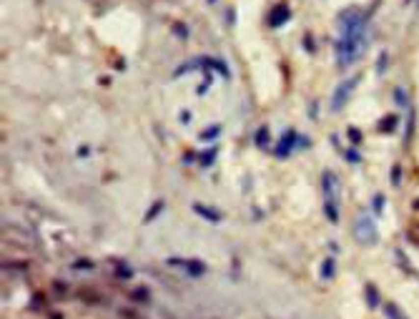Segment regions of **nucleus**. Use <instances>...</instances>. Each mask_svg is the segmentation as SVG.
Segmentation results:
<instances>
[{
    "mask_svg": "<svg viewBox=\"0 0 419 319\" xmlns=\"http://www.w3.org/2000/svg\"><path fill=\"white\" fill-rule=\"evenodd\" d=\"M369 40H367V33L364 35H339L337 43H334V53H337V66L344 71L349 66H354L357 58L367 51Z\"/></svg>",
    "mask_w": 419,
    "mask_h": 319,
    "instance_id": "1",
    "label": "nucleus"
},
{
    "mask_svg": "<svg viewBox=\"0 0 419 319\" xmlns=\"http://www.w3.org/2000/svg\"><path fill=\"white\" fill-rule=\"evenodd\" d=\"M354 239L362 244V246H374L379 241V229L374 224V219L369 214H362L354 219Z\"/></svg>",
    "mask_w": 419,
    "mask_h": 319,
    "instance_id": "2",
    "label": "nucleus"
},
{
    "mask_svg": "<svg viewBox=\"0 0 419 319\" xmlns=\"http://www.w3.org/2000/svg\"><path fill=\"white\" fill-rule=\"evenodd\" d=\"M359 80H362V76H351V78L341 80L339 86H337V91H334V96H332V103H329V108H332L334 113L341 111L344 106H346V101H349V96H351V91L359 86Z\"/></svg>",
    "mask_w": 419,
    "mask_h": 319,
    "instance_id": "3",
    "label": "nucleus"
},
{
    "mask_svg": "<svg viewBox=\"0 0 419 319\" xmlns=\"http://www.w3.org/2000/svg\"><path fill=\"white\" fill-rule=\"evenodd\" d=\"M296 143H299V133L294 131V129H289V131H284L281 133V138H279V143H276V148H274V154H276V159H286L294 148H296Z\"/></svg>",
    "mask_w": 419,
    "mask_h": 319,
    "instance_id": "4",
    "label": "nucleus"
},
{
    "mask_svg": "<svg viewBox=\"0 0 419 319\" xmlns=\"http://www.w3.org/2000/svg\"><path fill=\"white\" fill-rule=\"evenodd\" d=\"M321 188H324V201H337L339 204V179L334 171L321 174Z\"/></svg>",
    "mask_w": 419,
    "mask_h": 319,
    "instance_id": "5",
    "label": "nucleus"
},
{
    "mask_svg": "<svg viewBox=\"0 0 419 319\" xmlns=\"http://www.w3.org/2000/svg\"><path fill=\"white\" fill-rule=\"evenodd\" d=\"M289 18H291L289 5H286V3H276L271 8V13H269V26L271 28H281L284 23H289Z\"/></svg>",
    "mask_w": 419,
    "mask_h": 319,
    "instance_id": "6",
    "label": "nucleus"
},
{
    "mask_svg": "<svg viewBox=\"0 0 419 319\" xmlns=\"http://www.w3.org/2000/svg\"><path fill=\"white\" fill-rule=\"evenodd\" d=\"M183 271H186V276H191V279H198V276L206 274V262H201V259H183Z\"/></svg>",
    "mask_w": 419,
    "mask_h": 319,
    "instance_id": "7",
    "label": "nucleus"
},
{
    "mask_svg": "<svg viewBox=\"0 0 419 319\" xmlns=\"http://www.w3.org/2000/svg\"><path fill=\"white\" fill-rule=\"evenodd\" d=\"M193 211L201 219H206V221H211V224H221V211H216V209H211V206H204V204H193Z\"/></svg>",
    "mask_w": 419,
    "mask_h": 319,
    "instance_id": "8",
    "label": "nucleus"
},
{
    "mask_svg": "<svg viewBox=\"0 0 419 319\" xmlns=\"http://www.w3.org/2000/svg\"><path fill=\"white\" fill-rule=\"evenodd\" d=\"M216 71L218 76H221L224 80H231V71H229V66H226V63L221 60V58H209V63H206V68L204 71Z\"/></svg>",
    "mask_w": 419,
    "mask_h": 319,
    "instance_id": "9",
    "label": "nucleus"
},
{
    "mask_svg": "<svg viewBox=\"0 0 419 319\" xmlns=\"http://www.w3.org/2000/svg\"><path fill=\"white\" fill-rule=\"evenodd\" d=\"M364 296H367V304H369V309H379L382 307V296H379V292H377V287L374 284H364Z\"/></svg>",
    "mask_w": 419,
    "mask_h": 319,
    "instance_id": "10",
    "label": "nucleus"
},
{
    "mask_svg": "<svg viewBox=\"0 0 419 319\" xmlns=\"http://www.w3.org/2000/svg\"><path fill=\"white\" fill-rule=\"evenodd\" d=\"M206 63H209V58H193L191 63H183V66L176 68L173 78H179V76H183V73H191V71H196V68H206Z\"/></svg>",
    "mask_w": 419,
    "mask_h": 319,
    "instance_id": "11",
    "label": "nucleus"
},
{
    "mask_svg": "<svg viewBox=\"0 0 419 319\" xmlns=\"http://www.w3.org/2000/svg\"><path fill=\"white\" fill-rule=\"evenodd\" d=\"M334 274H337V259L334 257H326L324 262H321V271H319V276L324 282H332L334 279Z\"/></svg>",
    "mask_w": 419,
    "mask_h": 319,
    "instance_id": "12",
    "label": "nucleus"
},
{
    "mask_svg": "<svg viewBox=\"0 0 419 319\" xmlns=\"http://www.w3.org/2000/svg\"><path fill=\"white\" fill-rule=\"evenodd\" d=\"M394 103L399 106V108H412V103H409V93H407V88H404V86H396V88H394Z\"/></svg>",
    "mask_w": 419,
    "mask_h": 319,
    "instance_id": "13",
    "label": "nucleus"
},
{
    "mask_svg": "<svg viewBox=\"0 0 419 319\" xmlns=\"http://www.w3.org/2000/svg\"><path fill=\"white\" fill-rule=\"evenodd\" d=\"M396 126H399V116L389 113V116H384V118L379 121V131H387V133H392V131H396Z\"/></svg>",
    "mask_w": 419,
    "mask_h": 319,
    "instance_id": "14",
    "label": "nucleus"
},
{
    "mask_svg": "<svg viewBox=\"0 0 419 319\" xmlns=\"http://www.w3.org/2000/svg\"><path fill=\"white\" fill-rule=\"evenodd\" d=\"M324 214L332 224H339V204L337 201H324Z\"/></svg>",
    "mask_w": 419,
    "mask_h": 319,
    "instance_id": "15",
    "label": "nucleus"
},
{
    "mask_svg": "<svg viewBox=\"0 0 419 319\" xmlns=\"http://www.w3.org/2000/svg\"><path fill=\"white\" fill-rule=\"evenodd\" d=\"M384 314H387V319H409L394 302H387V304H384Z\"/></svg>",
    "mask_w": 419,
    "mask_h": 319,
    "instance_id": "16",
    "label": "nucleus"
},
{
    "mask_svg": "<svg viewBox=\"0 0 419 319\" xmlns=\"http://www.w3.org/2000/svg\"><path fill=\"white\" fill-rule=\"evenodd\" d=\"M216 156H218V148H216V146H211L209 151H204V154H198V163H201V166L206 168V166H211V163L216 161Z\"/></svg>",
    "mask_w": 419,
    "mask_h": 319,
    "instance_id": "17",
    "label": "nucleus"
},
{
    "mask_svg": "<svg viewBox=\"0 0 419 319\" xmlns=\"http://www.w3.org/2000/svg\"><path fill=\"white\" fill-rule=\"evenodd\" d=\"M166 209V201H156V204H153L148 211H146V216H143V224H151L153 219H156L158 214H161V211Z\"/></svg>",
    "mask_w": 419,
    "mask_h": 319,
    "instance_id": "18",
    "label": "nucleus"
},
{
    "mask_svg": "<svg viewBox=\"0 0 419 319\" xmlns=\"http://www.w3.org/2000/svg\"><path fill=\"white\" fill-rule=\"evenodd\" d=\"M116 276L118 279H133V266L126 262H116Z\"/></svg>",
    "mask_w": 419,
    "mask_h": 319,
    "instance_id": "19",
    "label": "nucleus"
},
{
    "mask_svg": "<svg viewBox=\"0 0 419 319\" xmlns=\"http://www.w3.org/2000/svg\"><path fill=\"white\" fill-rule=\"evenodd\" d=\"M254 141H256L259 148H266V143H269V126H259V131H256Z\"/></svg>",
    "mask_w": 419,
    "mask_h": 319,
    "instance_id": "20",
    "label": "nucleus"
},
{
    "mask_svg": "<svg viewBox=\"0 0 419 319\" xmlns=\"http://www.w3.org/2000/svg\"><path fill=\"white\" fill-rule=\"evenodd\" d=\"M387 66H389V53H387V51H382V53H379V58H377V76H379V78L387 73Z\"/></svg>",
    "mask_w": 419,
    "mask_h": 319,
    "instance_id": "21",
    "label": "nucleus"
},
{
    "mask_svg": "<svg viewBox=\"0 0 419 319\" xmlns=\"http://www.w3.org/2000/svg\"><path fill=\"white\" fill-rule=\"evenodd\" d=\"M218 133H221V126H209V129L201 131V141H213Z\"/></svg>",
    "mask_w": 419,
    "mask_h": 319,
    "instance_id": "22",
    "label": "nucleus"
},
{
    "mask_svg": "<svg viewBox=\"0 0 419 319\" xmlns=\"http://www.w3.org/2000/svg\"><path fill=\"white\" fill-rule=\"evenodd\" d=\"M344 159H346L349 163H362V156H359L357 148H346V151H344Z\"/></svg>",
    "mask_w": 419,
    "mask_h": 319,
    "instance_id": "23",
    "label": "nucleus"
},
{
    "mask_svg": "<svg viewBox=\"0 0 419 319\" xmlns=\"http://www.w3.org/2000/svg\"><path fill=\"white\" fill-rule=\"evenodd\" d=\"M346 136L351 138V146H359V143H362V131L354 129V126H351V129H346Z\"/></svg>",
    "mask_w": 419,
    "mask_h": 319,
    "instance_id": "24",
    "label": "nucleus"
},
{
    "mask_svg": "<svg viewBox=\"0 0 419 319\" xmlns=\"http://www.w3.org/2000/svg\"><path fill=\"white\" fill-rule=\"evenodd\" d=\"M131 296H133V299H138V304H143V302H148V296H151V294H148V289H146V287H138Z\"/></svg>",
    "mask_w": 419,
    "mask_h": 319,
    "instance_id": "25",
    "label": "nucleus"
},
{
    "mask_svg": "<svg viewBox=\"0 0 419 319\" xmlns=\"http://www.w3.org/2000/svg\"><path fill=\"white\" fill-rule=\"evenodd\" d=\"M371 209H374V214H382V211H384V196L382 194H377L371 199Z\"/></svg>",
    "mask_w": 419,
    "mask_h": 319,
    "instance_id": "26",
    "label": "nucleus"
},
{
    "mask_svg": "<svg viewBox=\"0 0 419 319\" xmlns=\"http://www.w3.org/2000/svg\"><path fill=\"white\" fill-rule=\"evenodd\" d=\"M402 184V166L396 163V166H392V186H399Z\"/></svg>",
    "mask_w": 419,
    "mask_h": 319,
    "instance_id": "27",
    "label": "nucleus"
},
{
    "mask_svg": "<svg viewBox=\"0 0 419 319\" xmlns=\"http://www.w3.org/2000/svg\"><path fill=\"white\" fill-rule=\"evenodd\" d=\"M396 259H399V264H402V269H407L409 274H414V269L409 266V259L404 257V251H402V249H396Z\"/></svg>",
    "mask_w": 419,
    "mask_h": 319,
    "instance_id": "28",
    "label": "nucleus"
},
{
    "mask_svg": "<svg viewBox=\"0 0 419 319\" xmlns=\"http://www.w3.org/2000/svg\"><path fill=\"white\" fill-rule=\"evenodd\" d=\"M209 88H211V73L206 71V80H204V83H201V86H198V88H196V93H198V96H204V93H206Z\"/></svg>",
    "mask_w": 419,
    "mask_h": 319,
    "instance_id": "29",
    "label": "nucleus"
},
{
    "mask_svg": "<svg viewBox=\"0 0 419 319\" xmlns=\"http://www.w3.org/2000/svg\"><path fill=\"white\" fill-rule=\"evenodd\" d=\"M73 269H76V271H80V269H93V262H88V259H78V262H73Z\"/></svg>",
    "mask_w": 419,
    "mask_h": 319,
    "instance_id": "30",
    "label": "nucleus"
},
{
    "mask_svg": "<svg viewBox=\"0 0 419 319\" xmlns=\"http://www.w3.org/2000/svg\"><path fill=\"white\" fill-rule=\"evenodd\" d=\"M407 237H409V239H412L414 244H419V224H414V226H412V229L407 231Z\"/></svg>",
    "mask_w": 419,
    "mask_h": 319,
    "instance_id": "31",
    "label": "nucleus"
},
{
    "mask_svg": "<svg viewBox=\"0 0 419 319\" xmlns=\"http://www.w3.org/2000/svg\"><path fill=\"white\" fill-rule=\"evenodd\" d=\"M173 33L179 35V38H186V35H188V28L181 26V23H176V26H173Z\"/></svg>",
    "mask_w": 419,
    "mask_h": 319,
    "instance_id": "32",
    "label": "nucleus"
},
{
    "mask_svg": "<svg viewBox=\"0 0 419 319\" xmlns=\"http://www.w3.org/2000/svg\"><path fill=\"white\" fill-rule=\"evenodd\" d=\"M309 146H312V138H309V136H299L296 148H309Z\"/></svg>",
    "mask_w": 419,
    "mask_h": 319,
    "instance_id": "33",
    "label": "nucleus"
},
{
    "mask_svg": "<svg viewBox=\"0 0 419 319\" xmlns=\"http://www.w3.org/2000/svg\"><path fill=\"white\" fill-rule=\"evenodd\" d=\"M304 48H306L309 53H314V51H316V46L312 43V35H306V38H304Z\"/></svg>",
    "mask_w": 419,
    "mask_h": 319,
    "instance_id": "34",
    "label": "nucleus"
},
{
    "mask_svg": "<svg viewBox=\"0 0 419 319\" xmlns=\"http://www.w3.org/2000/svg\"><path fill=\"white\" fill-rule=\"evenodd\" d=\"M78 156L83 159V156H91V148L88 146H78Z\"/></svg>",
    "mask_w": 419,
    "mask_h": 319,
    "instance_id": "35",
    "label": "nucleus"
},
{
    "mask_svg": "<svg viewBox=\"0 0 419 319\" xmlns=\"http://www.w3.org/2000/svg\"><path fill=\"white\" fill-rule=\"evenodd\" d=\"M181 123H191V111H181Z\"/></svg>",
    "mask_w": 419,
    "mask_h": 319,
    "instance_id": "36",
    "label": "nucleus"
},
{
    "mask_svg": "<svg viewBox=\"0 0 419 319\" xmlns=\"http://www.w3.org/2000/svg\"><path fill=\"white\" fill-rule=\"evenodd\" d=\"M193 159H196L193 151H186V154H183V163H193Z\"/></svg>",
    "mask_w": 419,
    "mask_h": 319,
    "instance_id": "37",
    "label": "nucleus"
},
{
    "mask_svg": "<svg viewBox=\"0 0 419 319\" xmlns=\"http://www.w3.org/2000/svg\"><path fill=\"white\" fill-rule=\"evenodd\" d=\"M51 319H63V314H51Z\"/></svg>",
    "mask_w": 419,
    "mask_h": 319,
    "instance_id": "38",
    "label": "nucleus"
},
{
    "mask_svg": "<svg viewBox=\"0 0 419 319\" xmlns=\"http://www.w3.org/2000/svg\"><path fill=\"white\" fill-rule=\"evenodd\" d=\"M414 209H417V211H419V199H417V201H414Z\"/></svg>",
    "mask_w": 419,
    "mask_h": 319,
    "instance_id": "39",
    "label": "nucleus"
}]
</instances>
